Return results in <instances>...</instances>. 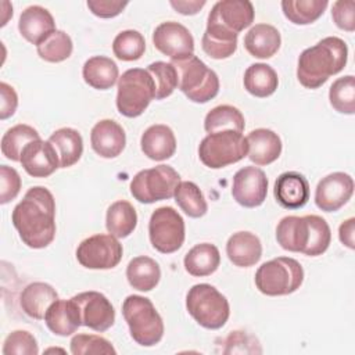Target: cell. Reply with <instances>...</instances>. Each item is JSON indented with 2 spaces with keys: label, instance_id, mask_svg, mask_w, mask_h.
I'll return each instance as SVG.
<instances>
[{
  "label": "cell",
  "instance_id": "6da1fadb",
  "mask_svg": "<svg viewBox=\"0 0 355 355\" xmlns=\"http://www.w3.org/2000/svg\"><path fill=\"white\" fill-rule=\"evenodd\" d=\"M11 220L19 239L31 248L47 247L55 236V201L43 186L31 187L12 209Z\"/></svg>",
  "mask_w": 355,
  "mask_h": 355
},
{
  "label": "cell",
  "instance_id": "7a4b0ae2",
  "mask_svg": "<svg viewBox=\"0 0 355 355\" xmlns=\"http://www.w3.org/2000/svg\"><path fill=\"white\" fill-rule=\"evenodd\" d=\"M347 58L348 47L345 42L337 36H327L301 53L297 78L304 87L318 89L331 75L344 69Z\"/></svg>",
  "mask_w": 355,
  "mask_h": 355
},
{
  "label": "cell",
  "instance_id": "3957f363",
  "mask_svg": "<svg viewBox=\"0 0 355 355\" xmlns=\"http://www.w3.org/2000/svg\"><path fill=\"white\" fill-rule=\"evenodd\" d=\"M276 240L287 251L318 257L329 248L331 232L327 222L319 215H291L277 223Z\"/></svg>",
  "mask_w": 355,
  "mask_h": 355
},
{
  "label": "cell",
  "instance_id": "277c9868",
  "mask_svg": "<svg viewBox=\"0 0 355 355\" xmlns=\"http://www.w3.org/2000/svg\"><path fill=\"white\" fill-rule=\"evenodd\" d=\"M122 315L132 338L143 347L158 344L164 336V322L153 302L141 295H128L122 304Z\"/></svg>",
  "mask_w": 355,
  "mask_h": 355
},
{
  "label": "cell",
  "instance_id": "5b68a950",
  "mask_svg": "<svg viewBox=\"0 0 355 355\" xmlns=\"http://www.w3.org/2000/svg\"><path fill=\"white\" fill-rule=\"evenodd\" d=\"M171 64L178 72V87L194 103H207L219 92V78L198 57L189 55L172 60Z\"/></svg>",
  "mask_w": 355,
  "mask_h": 355
},
{
  "label": "cell",
  "instance_id": "8992f818",
  "mask_svg": "<svg viewBox=\"0 0 355 355\" xmlns=\"http://www.w3.org/2000/svg\"><path fill=\"white\" fill-rule=\"evenodd\" d=\"M304 280L301 263L290 257H277L262 263L255 273L257 288L270 297L287 295L300 288Z\"/></svg>",
  "mask_w": 355,
  "mask_h": 355
},
{
  "label": "cell",
  "instance_id": "52a82bcc",
  "mask_svg": "<svg viewBox=\"0 0 355 355\" xmlns=\"http://www.w3.org/2000/svg\"><path fill=\"white\" fill-rule=\"evenodd\" d=\"M186 308L202 327L216 330L225 326L230 315L226 297L208 283L193 286L186 295Z\"/></svg>",
  "mask_w": 355,
  "mask_h": 355
},
{
  "label": "cell",
  "instance_id": "ba28073f",
  "mask_svg": "<svg viewBox=\"0 0 355 355\" xmlns=\"http://www.w3.org/2000/svg\"><path fill=\"white\" fill-rule=\"evenodd\" d=\"M155 98V85L147 69L132 68L118 79L116 108L128 118L141 115Z\"/></svg>",
  "mask_w": 355,
  "mask_h": 355
},
{
  "label": "cell",
  "instance_id": "9c48e42d",
  "mask_svg": "<svg viewBox=\"0 0 355 355\" xmlns=\"http://www.w3.org/2000/svg\"><path fill=\"white\" fill-rule=\"evenodd\" d=\"M247 154V139L243 133L234 130L208 133L198 147V157L201 162L211 169H219L236 164Z\"/></svg>",
  "mask_w": 355,
  "mask_h": 355
},
{
  "label": "cell",
  "instance_id": "30bf717a",
  "mask_svg": "<svg viewBox=\"0 0 355 355\" xmlns=\"http://www.w3.org/2000/svg\"><path fill=\"white\" fill-rule=\"evenodd\" d=\"M179 173L169 165H157L137 172L130 182V193L139 202L153 204L172 198L178 184Z\"/></svg>",
  "mask_w": 355,
  "mask_h": 355
},
{
  "label": "cell",
  "instance_id": "8fae6325",
  "mask_svg": "<svg viewBox=\"0 0 355 355\" xmlns=\"http://www.w3.org/2000/svg\"><path fill=\"white\" fill-rule=\"evenodd\" d=\"M254 14L252 3L248 0H220L209 11L205 31L237 37L252 24Z\"/></svg>",
  "mask_w": 355,
  "mask_h": 355
},
{
  "label": "cell",
  "instance_id": "7c38bea8",
  "mask_svg": "<svg viewBox=\"0 0 355 355\" xmlns=\"http://www.w3.org/2000/svg\"><path fill=\"white\" fill-rule=\"evenodd\" d=\"M148 236L157 251L172 254L183 245L184 220L172 207H159L151 214Z\"/></svg>",
  "mask_w": 355,
  "mask_h": 355
},
{
  "label": "cell",
  "instance_id": "4fadbf2b",
  "mask_svg": "<svg viewBox=\"0 0 355 355\" xmlns=\"http://www.w3.org/2000/svg\"><path fill=\"white\" fill-rule=\"evenodd\" d=\"M122 244L112 234H94L76 248L78 262L87 269H112L122 259Z\"/></svg>",
  "mask_w": 355,
  "mask_h": 355
},
{
  "label": "cell",
  "instance_id": "5bb4252c",
  "mask_svg": "<svg viewBox=\"0 0 355 355\" xmlns=\"http://www.w3.org/2000/svg\"><path fill=\"white\" fill-rule=\"evenodd\" d=\"M153 43L158 51L171 57V60H180L194 53V39L190 31L175 21L159 24L154 29Z\"/></svg>",
  "mask_w": 355,
  "mask_h": 355
},
{
  "label": "cell",
  "instance_id": "9a60e30c",
  "mask_svg": "<svg viewBox=\"0 0 355 355\" xmlns=\"http://www.w3.org/2000/svg\"><path fill=\"white\" fill-rule=\"evenodd\" d=\"M268 194V179L262 169L257 166H244L233 176L232 196L245 208L259 207Z\"/></svg>",
  "mask_w": 355,
  "mask_h": 355
},
{
  "label": "cell",
  "instance_id": "2e32d148",
  "mask_svg": "<svg viewBox=\"0 0 355 355\" xmlns=\"http://www.w3.org/2000/svg\"><path fill=\"white\" fill-rule=\"evenodd\" d=\"M72 298L79 306L83 326L101 333L114 324L115 311L104 294L98 291H85Z\"/></svg>",
  "mask_w": 355,
  "mask_h": 355
},
{
  "label": "cell",
  "instance_id": "e0dca14e",
  "mask_svg": "<svg viewBox=\"0 0 355 355\" xmlns=\"http://www.w3.org/2000/svg\"><path fill=\"white\" fill-rule=\"evenodd\" d=\"M354 193V179L344 172L324 176L316 186L315 202L324 212H336L348 202Z\"/></svg>",
  "mask_w": 355,
  "mask_h": 355
},
{
  "label": "cell",
  "instance_id": "ac0fdd59",
  "mask_svg": "<svg viewBox=\"0 0 355 355\" xmlns=\"http://www.w3.org/2000/svg\"><path fill=\"white\" fill-rule=\"evenodd\" d=\"M21 165L25 172L33 178H47L60 168V158L47 140H33L25 146L21 154Z\"/></svg>",
  "mask_w": 355,
  "mask_h": 355
},
{
  "label": "cell",
  "instance_id": "d6986e66",
  "mask_svg": "<svg viewBox=\"0 0 355 355\" xmlns=\"http://www.w3.org/2000/svg\"><path fill=\"white\" fill-rule=\"evenodd\" d=\"M92 148L103 158L118 157L126 144L123 128L112 119L98 121L90 133Z\"/></svg>",
  "mask_w": 355,
  "mask_h": 355
},
{
  "label": "cell",
  "instance_id": "ffe728a7",
  "mask_svg": "<svg viewBox=\"0 0 355 355\" xmlns=\"http://www.w3.org/2000/svg\"><path fill=\"white\" fill-rule=\"evenodd\" d=\"M275 198L286 209H298L309 200V183L300 172H284L275 182Z\"/></svg>",
  "mask_w": 355,
  "mask_h": 355
},
{
  "label": "cell",
  "instance_id": "44dd1931",
  "mask_svg": "<svg viewBox=\"0 0 355 355\" xmlns=\"http://www.w3.org/2000/svg\"><path fill=\"white\" fill-rule=\"evenodd\" d=\"M18 31L25 40L37 46L55 31V22L44 7L29 6L19 15Z\"/></svg>",
  "mask_w": 355,
  "mask_h": 355
},
{
  "label": "cell",
  "instance_id": "7402d4cb",
  "mask_svg": "<svg viewBox=\"0 0 355 355\" xmlns=\"http://www.w3.org/2000/svg\"><path fill=\"white\" fill-rule=\"evenodd\" d=\"M46 326L57 336H71L82 326L78 304L71 300H55L44 315Z\"/></svg>",
  "mask_w": 355,
  "mask_h": 355
},
{
  "label": "cell",
  "instance_id": "603a6c76",
  "mask_svg": "<svg viewBox=\"0 0 355 355\" xmlns=\"http://www.w3.org/2000/svg\"><path fill=\"white\" fill-rule=\"evenodd\" d=\"M248 143V158L259 166L275 162L282 154V140L270 129L259 128L251 130L245 137Z\"/></svg>",
  "mask_w": 355,
  "mask_h": 355
},
{
  "label": "cell",
  "instance_id": "cb8c5ba5",
  "mask_svg": "<svg viewBox=\"0 0 355 355\" xmlns=\"http://www.w3.org/2000/svg\"><path fill=\"white\" fill-rule=\"evenodd\" d=\"M141 151L150 159L164 161L176 151V137L173 130L162 123L151 125L144 130L140 139Z\"/></svg>",
  "mask_w": 355,
  "mask_h": 355
},
{
  "label": "cell",
  "instance_id": "d4e9b609",
  "mask_svg": "<svg viewBox=\"0 0 355 355\" xmlns=\"http://www.w3.org/2000/svg\"><path fill=\"white\" fill-rule=\"evenodd\" d=\"M226 254L230 262L240 268L255 265L262 257V244L251 232L233 233L226 243Z\"/></svg>",
  "mask_w": 355,
  "mask_h": 355
},
{
  "label": "cell",
  "instance_id": "484cf974",
  "mask_svg": "<svg viewBox=\"0 0 355 355\" xmlns=\"http://www.w3.org/2000/svg\"><path fill=\"white\" fill-rule=\"evenodd\" d=\"M280 44V32L269 24H257L244 36V47L255 58H270Z\"/></svg>",
  "mask_w": 355,
  "mask_h": 355
},
{
  "label": "cell",
  "instance_id": "4316f807",
  "mask_svg": "<svg viewBox=\"0 0 355 355\" xmlns=\"http://www.w3.org/2000/svg\"><path fill=\"white\" fill-rule=\"evenodd\" d=\"M58 300L55 288L43 282H35L28 284L19 297L22 311L33 319H44L49 306Z\"/></svg>",
  "mask_w": 355,
  "mask_h": 355
},
{
  "label": "cell",
  "instance_id": "83f0119b",
  "mask_svg": "<svg viewBox=\"0 0 355 355\" xmlns=\"http://www.w3.org/2000/svg\"><path fill=\"white\" fill-rule=\"evenodd\" d=\"M118 73L116 64L105 55H94L89 58L82 69L85 82L97 90L111 89L119 79Z\"/></svg>",
  "mask_w": 355,
  "mask_h": 355
},
{
  "label": "cell",
  "instance_id": "f1b7e54d",
  "mask_svg": "<svg viewBox=\"0 0 355 355\" xmlns=\"http://www.w3.org/2000/svg\"><path fill=\"white\" fill-rule=\"evenodd\" d=\"M220 263V254L216 245L201 243L194 245L184 257V269L196 277L212 275Z\"/></svg>",
  "mask_w": 355,
  "mask_h": 355
},
{
  "label": "cell",
  "instance_id": "f546056e",
  "mask_svg": "<svg viewBox=\"0 0 355 355\" xmlns=\"http://www.w3.org/2000/svg\"><path fill=\"white\" fill-rule=\"evenodd\" d=\"M49 141L55 148L60 158V168H68L76 164L83 153V140L80 133L72 128L57 129Z\"/></svg>",
  "mask_w": 355,
  "mask_h": 355
},
{
  "label": "cell",
  "instance_id": "4dcf8cb0",
  "mask_svg": "<svg viewBox=\"0 0 355 355\" xmlns=\"http://www.w3.org/2000/svg\"><path fill=\"white\" fill-rule=\"evenodd\" d=\"M244 89L255 97H268L273 94L279 85L276 71L263 62L250 65L244 72Z\"/></svg>",
  "mask_w": 355,
  "mask_h": 355
},
{
  "label": "cell",
  "instance_id": "1f68e13d",
  "mask_svg": "<svg viewBox=\"0 0 355 355\" xmlns=\"http://www.w3.org/2000/svg\"><path fill=\"white\" fill-rule=\"evenodd\" d=\"M126 277L133 288L139 291H150L158 284L161 269L153 258L140 255L128 263Z\"/></svg>",
  "mask_w": 355,
  "mask_h": 355
},
{
  "label": "cell",
  "instance_id": "d6a6232c",
  "mask_svg": "<svg viewBox=\"0 0 355 355\" xmlns=\"http://www.w3.org/2000/svg\"><path fill=\"white\" fill-rule=\"evenodd\" d=\"M137 225V214L135 207L126 201V200H119L112 202L108 209H107V216H105V226L110 234L123 239L128 237L133 230L136 229Z\"/></svg>",
  "mask_w": 355,
  "mask_h": 355
},
{
  "label": "cell",
  "instance_id": "836d02e7",
  "mask_svg": "<svg viewBox=\"0 0 355 355\" xmlns=\"http://www.w3.org/2000/svg\"><path fill=\"white\" fill-rule=\"evenodd\" d=\"M244 116L241 111L233 105H218L212 108L205 119H204V128L208 133L222 132V130H234L243 133L244 130Z\"/></svg>",
  "mask_w": 355,
  "mask_h": 355
},
{
  "label": "cell",
  "instance_id": "e575fe53",
  "mask_svg": "<svg viewBox=\"0 0 355 355\" xmlns=\"http://www.w3.org/2000/svg\"><path fill=\"white\" fill-rule=\"evenodd\" d=\"M327 4V0H283L282 10L290 22L308 25L324 12Z\"/></svg>",
  "mask_w": 355,
  "mask_h": 355
},
{
  "label": "cell",
  "instance_id": "d590c367",
  "mask_svg": "<svg viewBox=\"0 0 355 355\" xmlns=\"http://www.w3.org/2000/svg\"><path fill=\"white\" fill-rule=\"evenodd\" d=\"M37 130L29 125L18 123L10 128L1 137V153L7 159L21 161L25 146L33 140H39Z\"/></svg>",
  "mask_w": 355,
  "mask_h": 355
},
{
  "label": "cell",
  "instance_id": "8d00e7d4",
  "mask_svg": "<svg viewBox=\"0 0 355 355\" xmlns=\"http://www.w3.org/2000/svg\"><path fill=\"white\" fill-rule=\"evenodd\" d=\"M173 197L180 209L190 218H201L208 211L202 191L193 182H180L175 190Z\"/></svg>",
  "mask_w": 355,
  "mask_h": 355
},
{
  "label": "cell",
  "instance_id": "74e56055",
  "mask_svg": "<svg viewBox=\"0 0 355 355\" xmlns=\"http://www.w3.org/2000/svg\"><path fill=\"white\" fill-rule=\"evenodd\" d=\"M37 54L47 62H61L69 58L73 50L72 39L64 31L55 29L40 44L36 46Z\"/></svg>",
  "mask_w": 355,
  "mask_h": 355
},
{
  "label": "cell",
  "instance_id": "f35d334b",
  "mask_svg": "<svg viewBox=\"0 0 355 355\" xmlns=\"http://www.w3.org/2000/svg\"><path fill=\"white\" fill-rule=\"evenodd\" d=\"M329 100L337 112L352 115L355 112V78L345 75L336 79L330 86Z\"/></svg>",
  "mask_w": 355,
  "mask_h": 355
},
{
  "label": "cell",
  "instance_id": "ab89813d",
  "mask_svg": "<svg viewBox=\"0 0 355 355\" xmlns=\"http://www.w3.org/2000/svg\"><path fill=\"white\" fill-rule=\"evenodd\" d=\"M112 51L122 61H136L146 51V40L137 31H122L112 42Z\"/></svg>",
  "mask_w": 355,
  "mask_h": 355
},
{
  "label": "cell",
  "instance_id": "60d3db41",
  "mask_svg": "<svg viewBox=\"0 0 355 355\" xmlns=\"http://www.w3.org/2000/svg\"><path fill=\"white\" fill-rule=\"evenodd\" d=\"M155 85V100H162L178 87V72L171 62L155 61L147 67Z\"/></svg>",
  "mask_w": 355,
  "mask_h": 355
},
{
  "label": "cell",
  "instance_id": "b9f144b4",
  "mask_svg": "<svg viewBox=\"0 0 355 355\" xmlns=\"http://www.w3.org/2000/svg\"><path fill=\"white\" fill-rule=\"evenodd\" d=\"M71 352L73 355H89V354H115L112 344L104 337L96 334H76L71 340Z\"/></svg>",
  "mask_w": 355,
  "mask_h": 355
},
{
  "label": "cell",
  "instance_id": "7bdbcfd3",
  "mask_svg": "<svg viewBox=\"0 0 355 355\" xmlns=\"http://www.w3.org/2000/svg\"><path fill=\"white\" fill-rule=\"evenodd\" d=\"M202 50L215 60H222L233 55L237 49V37H229L219 33L204 32L202 35Z\"/></svg>",
  "mask_w": 355,
  "mask_h": 355
},
{
  "label": "cell",
  "instance_id": "ee69618b",
  "mask_svg": "<svg viewBox=\"0 0 355 355\" xmlns=\"http://www.w3.org/2000/svg\"><path fill=\"white\" fill-rule=\"evenodd\" d=\"M4 355H37L39 348L36 338L26 330L11 331L4 340Z\"/></svg>",
  "mask_w": 355,
  "mask_h": 355
},
{
  "label": "cell",
  "instance_id": "f6af8a7d",
  "mask_svg": "<svg viewBox=\"0 0 355 355\" xmlns=\"http://www.w3.org/2000/svg\"><path fill=\"white\" fill-rule=\"evenodd\" d=\"M0 202L7 204L14 200L21 190L19 173L7 165L0 166Z\"/></svg>",
  "mask_w": 355,
  "mask_h": 355
},
{
  "label": "cell",
  "instance_id": "bcb514c9",
  "mask_svg": "<svg viewBox=\"0 0 355 355\" xmlns=\"http://www.w3.org/2000/svg\"><path fill=\"white\" fill-rule=\"evenodd\" d=\"M331 17L334 24L347 32L355 31V1L338 0L333 4Z\"/></svg>",
  "mask_w": 355,
  "mask_h": 355
},
{
  "label": "cell",
  "instance_id": "7dc6e473",
  "mask_svg": "<svg viewBox=\"0 0 355 355\" xmlns=\"http://www.w3.org/2000/svg\"><path fill=\"white\" fill-rule=\"evenodd\" d=\"M128 6V1L116 0H87L89 10L100 18H112L119 15L123 8Z\"/></svg>",
  "mask_w": 355,
  "mask_h": 355
},
{
  "label": "cell",
  "instance_id": "c3c4849f",
  "mask_svg": "<svg viewBox=\"0 0 355 355\" xmlns=\"http://www.w3.org/2000/svg\"><path fill=\"white\" fill-rule=\"evenodd\" d=\"M0 119H7L14 115L18 107V96L12 86L6 82L0 83Z\"/></svg>",
  "mask_w": 355,
  "mask_h": 355
},
{
  "label": "cell",
  "instance_id": "681fc988",
  "mask_svg": "<svg viewBox=\"0 0 355 355\" xmlns=\"http://www.w3.org/2000/svg\"><path fill=\"white\" fill-rule=\"evenodd\" d=\"M354 233H355V219L354 218H349L340 225V229H338L340 241L351 250L355 248V234Z\"/></svg>",
  "mask_w": 355,
  "mask_h": 355
},
{
  "label": "cell",
  "instance_id": "f907efd6",
  "mask_svg": "<svg viewBox=\"0 0 355 355\" xmlns=\"http://www.w3.org/2000/svg\"><path fill=\"white\" fill-rule=\"evenodd\" d=\"M169 4L180 14L183 15H194L197 14L204 6H205V1L204 0H171Z\"/></svg>",
  "mask_w": 355,
  "mask_h": 355
}]
</instances>
